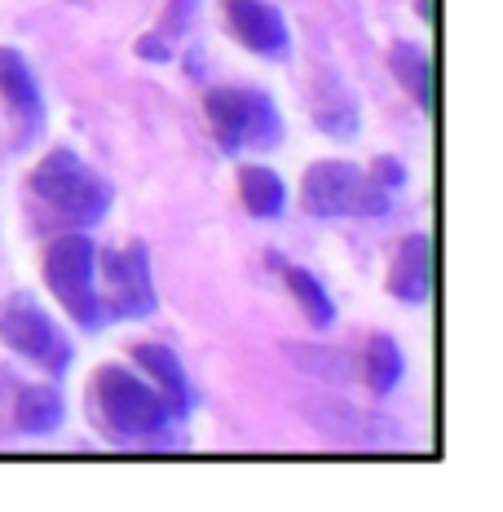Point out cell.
Listing matches in <instances>:
<instances>
[{"instance_id":"obj_6","label":"cell","mask_w":503,"mask_h":512,"mask_svg":"<svg viewBox=\"0 0 503 512\" xmlns=\"http://www.w3.org/2000/svg\"><path fill=\"white\" fill-rule=\"evenodd\" d=\"M0 340L31 362H49L53 371H67V358H71L67 340L45 318V309H36L27 296H18V301L0 309Z\"/></svg>"},{"instance_id":"obj_17","label":"cell","mask_w":503,"mask_h":512,"mask_svg":"<svg viewBox=\"0 0 503 512\" xmlns=\"http://www.w3.org/2000/svg\"><path fill=\"white\" fill-rule=\"evenodd\" d=\"M371 177H376V181H380V186H384V190H393V186H402V181H406V168L398 164V159L380 155V159H376V164H371Z\"/></svg>"},{"instance_id":"obj_9","label":"cell","mask_w":503,"mask_h":512,"mask_svg":"<svg viewBox=\"0 0 503 512\" xmlns=\"http://www.w3.org/2000/svg\"><path fill=\"white\" fill-rule=\"evenodd\" d=\"M133 358L151 371V380L159 384L164 402L173 407V415H186L190 411V384H186V371H181V358L173 354L168 345H137Z\"/></svg>"},{"instance_id":"obj_12","label":"cell","mask_w":503,"mask_h":512,"mask_svg":"<svg viewBox=\"0 0 503 512\" xmlns=\"http://www.w3.org/2000/svg\"><path fill=\"white\" fill-rule=\"evenodd\" d=\"M239 195H243V204H248L252 217H261V221H274L287 204L283 177H278L274 168H256V164H248L239 173Z\"/></svg>"},{"instance_id":"obj_11","label":"cell","mask_w":503,"mask_h":512,"mask_svg":"<svg viewBox=\"0 0 503 512\" xmlns=\"http://www.w3.org/2000/svg\"><path fill=\"white\" fill-rule=\"evenodd\" d=\"M389 292L402 296V301H411V305H420L428 296V239L424 234H411V239L402 243L398 261H393Z\"/></svg>"},{"instance_id":"obj_3","label":"cell","mask_w":503,"mask_h":512,"mask_svg":"<svg viewBox=\"0 0 503 512\" xmlns=\"http://www.w3.org/2000/svg\"><path fill=\"white\" fill-rule=\"evenodd\" d=\"M208 120L217 128L226 155H239L243 146L270 151V146L283 142V115H278L270 93L261 89H212Z\"/></svg>"},{"instance_id":"obj_10","label":"cell","mask_w":503,"mask_h":512,"mask_svg":"<svg viewBox=\"0 0 503 512\" xmlns=\"http://www.w3.org/2000/svg\"><path fill=\"white\" fill-rule=\"evenodd\" d=\"M0 93H5L9 111H18L23 120H40L45 102H40V84L31 76L27 58L18 49H0Z\"/></svg>"},{"instance_id":"obj_2","label":"cell","mask_w":503,"mask_h":512,"mask_svg":"<svg viewBox=\"0 0 503 512\" xmlns=\"http://www.w3.org/2000/svg\"><path fill=\"white\" fill-rule=\"evenodd\" d=\"M301 204L309 217H384L389 212V190L371 173L345 159H323L301 181Z\"/></svg>"},{"instance_id":"obj_15","label":"cell","mask_w":503,"mask_h":512,"mask_svg":"<svg viewBox=\"0 0 503 512\" xmlns=\"http://www.w3.org/2000/svg\"><path fill=\"white\" fill-rule=\"evenodd\" d=\"M287 287H292V296L301 301L305 318H309L314 327H331V323H336V305H331L327 287L318 283L309 270H287Z\"/></svg>"},{"instance_id":"obj_16","label":"cell","mask_w":503,"mask_h":512,"mask_svg":"<svg viewBox=\"0 0 503 512\" xmlns=\"http://www.w3.org/2000/svg\"><path fill=\"white\" fill-rule=\"evenodd\" d=\"M389 62H393V76H398L402 89L411 93L420 106H428V58H424V49L402 40V45H393Z\"/></svg>"},{"instance_id":"obj_8","label":"cell","mask_w":503,"mask_h":512,"mask_svg":"<svg viewBox=\"0 0 503 512\" xmlns=\"http://www.w3.org/2000/svg\"><path fill=\"white\" fill-rule=\"evenodd\" d=\"M234 36L243 40L252 53H265V58H283L292 49V36H287L283 14L270 5V0H230L226 5Z\"/></svg>"},{"instance_id":"obj_14","label":"cell","mask_w":503,"mask_h":512,"mask_svg":"<svg viewBox=\"0 0 503 512\" xmlns=\"http://www.w3.org/2000/svg\"><path fill=\"white\" fill-rule=\"evenodd\" d=\"M362 371H367L371 393H389L402 376V349L393 336H371L367 354H362Z\"/></svg>"},{"instance_id":"obj_7","label":"cell","mask_w":503,"mask_h":512,"mask_svg":"<svg viewBox=\"0 0 503 512\" xmlns=\"http://www.w3.org/2000/svg\"><path fill=\"white\" fill-rule=\"evenodd\" d=\"M102 270L111 279V309L115 318H146L155 309V287H151V265H146V248L133 243L124 252H106L102 256Z\"/></svg>"},{"instance_id":"obj_1","label":"cell","mask_w":503,"mask_h":512,"mask_svg":"<svg viewBox=\"0 0 503 512\" xmlns=\"http://www.w3.org/2000/svg\"><path fill=\"white\" fill-rule=\"evenodd\" d=\"M98 407L111 437H124V442H164L173 424V407L164 402V393L124 367L98 371Z\"/></svg>"},{"instance_id":"obj_4","label":"cell","mask_w":503,"mask_h":512,"mask_svg":"<svg viewBox=\"0 0 503 512\" xmlns=\"http://www.w3.org/2000/svg\"><path fill=\"white\" fill-rule=\"evenodd\" d=\"M31 186H36V195H45L53 208H62L76 221H89V226L102 221L106 208H111V186L71 151H53L40 159L36 173H31Z\"/></svg>"},{"instance_id":"obj_18","label":"cell","mask_w":503,"mask_h":512,"mask_svg":"<svg viewBox=\"0 0 503 512\" xmlns=\"http://www.w3.org/2000/svg\"><path fill=\"white\" fill-rule=\"evenodd\" d=\"M137 53H142V58H155V62H164V58H168V49H164V45H155L151 36H146L142 45H137Z\"/></svg>"},{"instance_id":"obj_5","label":"cell","mask_w":503,"mask_h":512,"mask_svg":"<svg viewBox=\"0 0 503 512\" xmlns=\"http://www.w3.org/2000/svg\"><path fill=\"white\" fill-rule=\"evenodd\" d=\"M45 283L58 296V305L76 318L80 327L98 332L106 309L98 301V287H93V243L80 234H67L45 252Z\"/></svg>"},{"instance_id":"obj_13","label":"cell","mask_w":503,"mask_h":512,"mask_svg":"<svg viewBox=\"0 0 503 512\" xmlns=\"http://www.w3.org/2000/svg\"><path fill=\"white\" fill-rule=\"evenodd\" d=\"M62 420H67V402H62L58 389H23V398H18V429L27 437L58 433Z\"/></svg>"}]
</instances>
